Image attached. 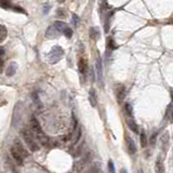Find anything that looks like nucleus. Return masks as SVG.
<instances>
[{"label":"nucleus","mask_w":173,"mask_h":173,"mask_svg":"<svg viewBox=\"0 0 173 173\" xmlns=\"http://www.w3.org/2000/svg\"><path fill=\"white\" fill-rule=\"evenodd\" d=\"M31 127L33 134H35L36 138L39 141V143L45 147H50V140L49 138L45 135V133L42 131V129L40 127L38 120L36 119L35 117L31 118Z\"/></svg>","instance_id":"f257e3e1"},{"label":"nucleus","mask_w":173,"mask_h":173,"mask_svg":"<svg viewBox=\"0 0 173 173\" xmlns=\"http://www.w3.org/2000/svg\"><path fill=\"white\" fill-rule=\"evenodd\" d=\"M21 133H22V136L24 138V142L26 143V145L31 151H37L39 149L38 144H37V142H36L34 136H33V133L28 129H23Z\"/></svg>","instance_id":"f03ea898"},{"label":"nucleus","mask_w":173,"mask_h":173,"mask_svg":"<svg viewBox=\"0 0 173 173\" xmlns=\"http://www.w3.org/2000/svg\"><path fill=\"white\" fill-rule=\"evenodd\" d=\"M23 118V106L22 103L18 102L15 104L13 108V117H12V127L13 128H18L22 122Z\"/></svg>","instance_id":"7ed1b4c3"},{"label":"nucleus","mask_w":173,"mask_h":173,"mask_svg":"<svg viewBox=\"0 0 173 173\" xmlns=\"http://www.w3.org/2000/svg\"><path fill=\"white\" fill-rule=\"evenodd\" d=\"M64 56V50L62 49V47L60 45H54L51 49L48 58H49V63L51 64H56L58 61H61L62 58Z\"/></svg>","instance_id":"20e7f679"},{"label":"nucleus","mask_w":173,"mask_h":173,"mask_svg":"<svg viewBox=\"0 0 173 173\" xmlns=\"http://www.w3.org/2000/svg\"><path fill=\"white\" fill-rule=\"evenodd\" d=\"M95 73H96V79H98V84H102L103 81V64L102 60L98 56L95 62Z\"/></svg>","instance_id":"39448f33"},{"label":"nucleus","mask_w":173,"mask_h":173,"mask_svg":"<svg viewBox=\"0 0 173 173\" xmlns=\"http://www.w3.org/2000/svg\"><path fill=\"white\" fill-rule=\"evenodd\" d=\"M10 153H11V156L13 157L15 164H18V166H22L23 162H24V157L22 156V154H21V153H20V151H18L14 146L11 147Z\"/></svg>","instance_id":"423d86ee"},{"label":"nucleus","mask_w":173,"mask_h":173,"mask_svg":"<svg viewBox=\"0 0 173 173\" xmlns=\"http://www.w3.org/2000/svg\"><path fill=\"white\" fill-rule=\"evenodd\" d=\"M115 93L119 102L123 101L124 96H126V88H124L123 84H117V85H116Z\"/></svg>","instance_id":"0eeeda50"},{"label":"nucleus","mask_w":173,"mask_h":173,"mask_svg":"<svg viewBox=\"0 0 173 173\" xmlns=\"http://www.w3.org/2000/svg\"><path fill=\"white\" fill-rule=\"evenodd\" d=\"M60 34H61V33L52 25V26L48 27V29L45 31V38H47V39H55V38H58V36L60 35Z\"/></svg>","instance_id":"6e6552de"},{"label":"nucleus","mask_w":173,"mask_h":173,"mask_svg":"<svg viewBox=\"0 0 173 173\" xmlns=\"http://www.w3.org/2000/svg\"><path fill=\"white\" fill-rule=\"evenodd\" d=\"M14 147L18 149L21 154H22V156L24 157V158H26V157H28V153H27V151L24 148V146H23L22 142L18 140V138H16L15 141H14Z\"/></svg>","instance_id":"1a4fd4ad"},{"label":"nucleus","mask_w":173,"mask_h":173,"mask_svg":"<svg viewBox=\"0 0 173 173\" xmlns=\"http://www.w3.org/2000/svg\"><path fill=\"white\" fill-rule=\"evenodd\" d=\"M78 69L81 74H85L87 71H88V64H87V61L83 58H80L79 61H78Z\"/></svg>","instance_id":"9d476101"},{"label":"nucleus","mask_w":173,"mask_h":173,"mask_svg":"<svg viewBox=\"0 0 173 173\" xmlns=\"http://www.w3.org/2000/svg\"><path fill=\"white\" fill-rule=\"evenodd\" d=\"M16 68H18V66H16V64L14 62L10 63V65L8 66V68H7V71H5V75L8 76V77H12V76L15 75V73H16Z\"/></svg>","instance_id":"9b49d317"},{"label":"nucleus","mask_w":173,"mask_h":173,"mask_svg":"<svg viewBox=\"0 0 173 173\" xmlns=\"http://www.w3.org/2000/svg\"><path fill=\"white\" fill-rule=\"evenodd\" d=\"M127 145H128V149L130 151V154H135L136 153V146L134 144V141L131 138H127Z\"/></svg>","instance_id":"f8f14e48"},{"label":"nucleus","mask_w":173,"mask_h":173,"mask_svg":"<svg viewBox=\"0 0 173 173\" xmlns=\"http://www.w3.org/2000/svg\"><path fill=\"white\" fill-rule=\"evenodd\" d=\"M89 101L92 107H95L98 104V100H96V93L94 90H91L89 92Z\"/></svg>","instance_id":"ddd939ff"},{"label":"nucleus","mask_w":173,"mask_h":173,"mask_svg":"<svg viewBox=\"0 0 173 173\" xmlns=\"http://www.w3.org/2000/svg\"><path fill=\"white\" fill-rule=\"evenodd\" d=\"M8 37V31L5 25H0V43H2Z\"/></svg>","instance_id":"4468645a"},{"label":"nucleus","mask_w":173,"mask_h":173,"mask_svg":"<svg viewBox=\"0 0 173 173\" xmlns=\"http://www.w3.org/2000/svg\"><path fill=\"white\" fill-rule=\"evenodd\" d=\"M127 123H128V127L131 131H133L134 133H138V127L133 119H129L128 121H127Z\"/></svg>","instance_id":"2eb2a0df"},{"label":"nucleus","mask_w":173,"mask_h":173,"mask_svg":"<svg viewBox=\"0 0 173 173\" xmlns=\"http://www.w3.org/2000/svg\"><path fill=\"white\" fill-rule=\"evenodd\" d=\"M89 36L91 39L96 40L98 38V36H100V31H98L96 27H91L89 29Z\"/></svg>","instance_id":"dca6fc26"},{"label":"nucleus","mask_w":173,"mask_h":173,"mask_svg":"<svg viewBox=\"0 0 173 173\" xmlns=\"http://www.w3.org/2000/svg\"><path fill=\"white\" fill-rule=\"evenodd\" d=\"M0 8L5 10H9L13 8V5L10 0H0Z\"/></svg>","instance_id":"f3484780"},{"label":"nucleus","mask_w":173,"mask_h":173,"mask_svg":"<svg viewBox=\"0 0 173 173\" xmlns=\"http://www.w3.org/2000/svg\"><path fill=\"white\" fill-rule=\"evenodd\" d=\"M53 26L55 27V28H56V29H58L60 33H63V31H64V29H65V28L67 27V25L64 22H61V21H56V22H54Z\"/></svg>","instance_id":"a211bd4d"},{"label":"nucleus","mask_w":173,"mask_h":173,"mask_svg":"<svg viewBox=\"0 0 173 173\" xmlns=\"http://www.w3.org/2000/svg\"><path fill=\"white\" fill-rule=\"evenodd\" d=\"M156 171L157 172H164V161H162V158L159 157L157 161H156Z\"/></svg>","instance_id":"6ab92c4d"},{"label":"nucleus","mask_w":173,"mask_h":173,"mask_svg":"<svg viewBox=\"0 0 173 173\" xmlns=\"http://www.w3.org/2000/svg\"><path fill=\"white\" fill-rule=\"evenodd\" d=\"M56 15L58 16V18H65L67 15V12L65 9H63V8H58L56 10Z\"/></svg>","instance_id":"aec40b11"},{"label":"nucleus","mask_w":173,"mask_h":173,"mask_svg":"<svg viewBox=\"0 0 173 173\" xmlns=\"http://www.w3.org/2000/svg\"><path fill=\"white\" fill-rule=\"evenodd\" d=\"M63 34L65 35V37H66V38H68V39H71V37H73V29L67 26L66 28L64 29V31H63Z\"/></svg>","instance_id":"412c9836"},{"label":"nucleus","mask_w":173,"mask_h":173,"mask_svg":"<svg viewBox=\"0 0 173 173\" xmlns=\"http://www.w3.org/2000/svg\"><path fill=\"white\" fill-rule=\"evenodd\" d=\"M147 143H148V140L146 138V134L142 132L141 133V145H142V147H146Z\"/></svg>","instance_id":"4be33fe9"},{"label":"nucleus","mask_w":173,"mask_h":173,"mask_svg":"<svg viewBox=\"0 0 173 173\" xmlns=\"http://www.w3.org/2000/svg\"><path fill=\"white\" fill-rule=\"evenodd\" d=\"M73 24L75 25L76 27H78L79 26V24H80V18L79 16L77 15V14H73Z\"/></svg>","instance_id":"5701e85b"},{"label":"nucleus","mask_w":173,"mask_h":173,"mask_svg":"<svg viewBox=\"0 0 173 173\" xmlns=\"http://www.w3.org/2000/svg\"><path fill=\"white\" fill-rule=\"evenodd\" d=\"M161 143H162V148H164V144H166V143H167V144L169 143V132H166V133H164L162 138H161Z\"/></svg>","instance_id":"b1692460"},{"label":"nucleus","mask_w":173,"mask_h":173,"mask_svg":"<svg viewBox=\"0 0 173 173\" xmlns=\"http://www.w3.org/2000/svg\"><path fill=\"white\" fill-rule=\"evenodd\" d=\"M124 109H126V111H127V114H128L129 116L132 117V115H133V109H132V106H131L130 104H126Z\"/></svg>","instance_id":"393cba45"},{"label":"nucleus","mask_w":173,"mask_h":173,"mask_svg":"<svg viewBox=\"0 0 173 173\" xmlns=\"http://www.w3.org/2000/svg\"><path fill=\"white\" fill-rule=\"evenodd\" d=\"M107 42H108V48H109V49H111V50L116 49L115 41L111 39V38H108V40H107Z\"/></svg>","instance_id":"a878e982"},{"label":"nucleus","mask_w":173,"mask_h":173,"mask_svg":"<svg viewBox=\"0 0 173 173\" xmlns=\"http://www.w3.org/2000/svg\"><path fill=\"white\" fill-rule=\"evenodd\" d=\"M108 170H109V172H115V167H114V164L111 160L108 161Z\"/></svg>","instance_id":"bb28decb"},{"label":"nucleus","mask_w":173,"mask_h":173,"mask_svg":"<svg viewBox=\"0 0 173 173\" xmlns=\"http://www.w3.org/2000/svg\"><path fill=\"white\" fill-rule=\"evenodd\" d=\"M13 11H15V12H20V13H24V14H26V12L24 11V9L23 8H20V7H14L13 5Z\"/></svg>","instance_id":"cd10ccee"},{"label":"nucleus","mask_w":173,"mask_h":173,"mask_svg":"<svg viewBox=\"0 0 173 173\" xmlns=\"http://www.w3.org/2000/svg\"><path fill=\"white\" fill-rule=\"evenodd\" d=\"M43 14H48V12H49V10H50V5H43Z\"/></svg>","instance_id":"c85d7f7f"},{"label":"nucleus","mask_w":173,"mask_h":173,"mask_svg":"<svg viewBox=\"0 0 173 173\" xmlns=\"http://www.w3.org/2000/svg\"><path fill=\"white\" fill-rule=\"evenodd\" d=\"M3 68H5V62L0 58V74L3 71Z\"/></svg>","instance_id":"c756f323"},{"label":"nucleus","mask_w":173,"mask_h":173,"mask_svg":"<svg viewBox=\"0 0 173 173\" xmlns=\"http://www.w3.org/2000/svg\"><path fill=\"white\" fill-rule=\"evenodd\" d=\"M156 136H157V133H155V134H153V136L151 138V144H154L155 143V141H156Z\"/></svg>","instance_id":"7c9ffc66"},{"label":"nucleus","mask_w":173,"mask_h":173,"mask_svg":"<svg viewBox=\"0 0 173 173\" xmlns=\"http://www.w3.org/2000/svg\"><path fill=\"white\" fill-rule=\"evenodd\" d=\"M5 53V48H3V47H0V56H1V55H3Z\"/></svg>","instance_id":"2f4dec72"},{"label":"nucleus","mask_w":173,"mask_h":173,"mask_svg":"<svg viewBox=\"0 0 173 173\" xmlns=\"http://www.w3.org/2000/svg\"><path fill=\"white\" fill-rule=\"evenodd\" d=\"M169 111H170V106H169L168 109H167V116L169 115ZM170 115H171V120H173V108H172V113H171Z\"/></svg>","instance_id":"473e14b6"},{"label":"nucleus","mask_w":173,"mask_h":173,"mask_svg":"<svg viewBox=\"0 0 173 173\" xmlns=\"http://www.w3.org/2000/svg\"><path fill=\"white\" fill-rule=\"evenodd\" d=\"M64 1H65V0H58V3H63Z\"/></svg>","instance_id":"72a5a7b5"}]
</instances>
